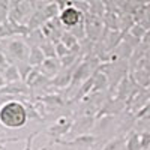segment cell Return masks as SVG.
I'll list each match as a JSON object with an SVG mask.
<instances>
[{
  "label": "cell",
  "mask_w": 150,
  "mask_h": 150,
  "mask_svg": "<svg viewBox=\"0 0 150 150\" xmlns=\"http://www.w3.org/2000/svg\"><path fill=\"white\" fill-rule=\"evenodd\" d=\"M126 150H141V138L138 134H129V137L126 138Z\"/></svg>",
  "instance_id": "cell-12"
},
{
  "label": "cell",
  "mask_w": 150,
  "mask_h": 150,
  "mask_svg": "<svg viewBox=\"0 0 150 150\" xmlns=\"http://www.w3.org/2000/svg\"><path fill=\"white\" fill-rule=\"evenodd\" d=\"M45 54L42 51V48L41 47H38V45H33L30 48V56H29V63L33 66V68H39L42 63H44V60H45Z\"/></svg>",
  "instance_id": "cell-8"
},
{
  "label": "cell",
  "mask_w": 150,
  "mask_h": 150,
  "mask_svg": "<svg viewBox=\"0 0 150 150\" xmlns=\"http://www.w3.org/2000/svg\"><path fill=\"white\" fill-rule=\"evenodd\" d=\"M29 93V87L26 84H21V86H14V83L9 84V86H5L0 89V95H27Z\"/></svg>",
  "instance_id": "cell-9"
},
{
  "label": "cell",
  "mask_w": 150,
  "mask_h": 150,
  "mask_svg": "<svg viewBox=\"0 0 150 150\" xmlns=\"http://www.w3.org/2000/svg\"><path fill=\"white\" fill-rule=\"evenodd\" d=\"M141 138V150H149L150 149V132H144L140 135Z\"/></svg>",
  "instance_id": "cell-17"
},
{
  "label": "cell",
  "mask_w": 150,
  "mask_h": 150,
  "mask_svg": "<svg viewBox=\"0 0 150 150\" xmlns=\"http://www.w3.org/2000/svg\"><path fill=\"white\" fill-rule=\"evenodd\" d=\"M3 77L6 80V83L12 84V83H17L20 78H21V75H20V71H18V66L17 65H9L5 72H3Z\"/></svg>",
  "instance_id": "cell-10"
},
{
  "label": "cell",
  "mask_w": 150,
  "mask_h": 150,
  "mask_svg": "<svg viewBox=\"0 0 150 150\" xmlns=\"http://www.w3.org/2000/svg\"><path fill=\"white\" fill-rule=\"evenodd\" d=\"M41 48H42V51H44L45 57H56V56H57V54H56V47H53L51 42H45V44H42Z\"/></svg>",
  "instance_id": "cell-16"
},
{
  "label": "cell",
  "mask_w": 150,
  "mask_h": 150,
  "mask_svg": "<svg viewBox=\"0 0 150 150\" xmlns=\"http://www.w3.org/2000/svg\"><path fill=\"white\" fill-rule=\"evenodd\" d=\"M60 42H63L71 51H74V50L78 48V41H77V36H75L72 32H65L63 35H62L60 38ZM75 53V51H74Z\"/></svg>",
  "instance_id": "cell-11"
},
{
  "label": "cell",
  "mask_w": 150,
  "mask_h": 150,
  "mask_svg": "<svg viewBox=\"0 0 150 150\" xmlns=\"http://www.w3.org/2000/svg\"><path fill=\"white\" fill-rule=\"evenodd\" d=\"M17 2H18V3H20V2H21V0H17Z\"/></svg>",
  "instance_id": "cell-23"
},
{
  "label": "cell",
  "mask_w": 150,
  "mask_h": 150,
  "mask_svg": "<svg viewBox=\"0 0 150 150\" xmlns=\"http://www.w3.org/2000/svg\"><path fill=\"white\" fill-rule=\"evenodd\" d=\"M2 71H3V68H0V72H2Z\"/></svg>",
  "instance_id": "cell-22"
},
{
  "label": "cell",
  "mask_w": 150,
  "mask_h": 150,
  "mask_svg": "<svg viewBox=\"0 0 150 150\" xmlns=\"http://www.w3.org/2000/svg\"><path fill=\"white\" fill-rule=\"evenodd\" d=\"M84 27H86V33L89 35V38H92V39H96L98 35L101 33V27H102V24H101V20H99L98 17L95 15H89L86 18V24H84Z\"/></svg>",
  "instance_id": "cell-6"
},
{
  "label": "cell",
  "mask_w": 150,
  "mask_h": 150,
  "mask_svg": "<svg viewBox=\"0 0 150 150\" xmlns=\"http://www.w3.org/2000/svg\"><path fill=\"white\" fill-rule=\"evenodd\" d=\"M5 86H6V80H5L3 75H0V89H2V87H5Z\"/></svg>",
  "instance_id": "cell-21"
},
{
  "label": "cell",
  "mask_w": 150,
  "mask_h": 150,
  "mask_svg": "<svg viewBox=\"0 0 150 150\" xmlns=\"http://www.w3.org/2000/svg\"><path fill=\"white\" fill-rule=\"evenodd\" d=\"M14 141H20V138H2L0 140V150H5L6 143H14Z\"/></svg>",
  "instance_id": "cell-19"
},
{
  "label": "cell",
  "mask_w": 150,
  "mask_h": 150,
  "mask_svg": "<svg viewBox=\"0 0 150 150\" xmlns=\"http://www.w3.org/2000/svg\"><path fill=\"white\" fill-rule=\"evenodd\" d=\"M59 21L62 23L63 27L72 30L77 26H81L83 24V12L80 9H77L75 6H72V5H68L60 11Z\"/></svg>",
  "instance_id": "cell-3"
},
{
  "label": "cell",
  "mask_w": 150,
  "mask_h": 150,
  "mask_svg": "<svg viewBox=\"0 0 150 150\" xmlns=\"http://www.w3.org/2000/svg\"><path fill=\"white\" fill-rule=\"evenodd\" d=\"M146 45H150V29H147V32H146V35L143 36V39H141Z\"/></svg>",
  "instance_id": "cell-20"
},
{
  "label": "cell",
  "mask_w": 150,
  "mask_h": 150,
  "mask_svg": "<svg viewBox=\"0 0 150 150\" xmlns=\"http://www.w3.org/2000/svg\"><path fill=\"white\" fill-rule=\"evenodd\" d=\"M29 120V110L26 102L9 99L0 105V125L8 129L24 128Z\"/></svg>",
  "instance_id": "cell-1"
},
{
  "label": "cell",
  "mask_w": 150,
  "mask_h": 150,
  "mask_svg": "<svg viewBox=\"0 0 150 150\" xmlns=\"http://www.w3.org/2000/svg\"><path fill=\"white\" fill-rule=\"evenodd\" d=\"M62 62H59L56 57H47L44 60V63L39 66V71L42 75H45V77H53V75H56L59 72V66H60Z\"/></svg>",
  "instance_id": "cell-7"
},
{
  "label": "cell",
  "mask_w": 150,
  "mask_h": 150,
  "mask_svg": "<svg viewBox=\"0 0 150 150\" xmlns=\"http://www.w3.org/2000/svg\"><path fill=\"white\" fill-rule=\"evenodd\" d=\"M71 128H72V122H71L69 119H66V117H60V119L53 125V126H50V128L47 129V134H48L50 137H53V138L59 140V137L69 134V132H71Z\"/></svg>",
  "instance_id": "cell-5"
},
{
  "label": "cell",
  "mask_w": 150,
  "mask_h": 150,
  "mask_svg": "<svg viewBox=\"0 0 150 150\" xmlns=\"http://www.w3.org/2000/svg\"><path fill=\"white\" fill-rule=\"evenodd\" d=\"M96 137L95 135H78L75 137L74 140L71 141H62V140H54L56 144H60V146H65V147H74V149H89V147H93L95 143H96Z\"/></svg>",
  "instance_id": "cell-4"
},
{
  "label": "cell",
  "mask_w": 150,
  "mask_h": 150,
  "mask_svg": "<svg viewBox=\"0 0 150 150\" xmlns=\"http://www.w3.org/2000/svg\"><path fill=\"white\" fill-rule=\"evenodd\" d=\"M8 66H9V62H8V57H6V54H5L3 51H0V68L6 69Z\"/></svg>",
  "instance_id": "cell-18"
},
{
  "label": "cell",
  "mask_w": 150,
  "mask_h": 150,
  "mask_svg": "<svg viewBox=\"0 0 150 150\" xmlns=\"http://www.w3.org/2000/svg\"><path fill=\"white\" fill-rule=\"evenodd\" d=\"M146 32H147V29H144L141 24H134V26L131 27L129 35H131L132 38H135L137 41H141V39H143V36L146 35Z\"/></svg>",
  "instance_id": "cell-14"
},
{
  "label": "cell",
  "mask_w": 150,
  "mask_h": 150,
  "mask_svg": "<svg viewBox=\"0 0 150 150\" xmlns=\"http://www.w3.org/2000/svg\"><path fill=\"white\" fill-rule=\"evenodd\" d=\"M122 147L126 149V138H123V137H117V138L111 140L102 150H119Z\"/></svg>",
  "instance_id": "cell-13"
},
{
  "label": "cell",
  "mask_w": 150,
  "mask_h": 150,
  "mask_svg": "<svg viewBox=\"0 0 150 150\" xmlns=\"http://www.w3.org/2000/svg\"><path fill=\"white\" fill-rule=\"evenodd\" d=\"M71 53V50L63 44V42H56V54H57V57L59 59H63V57H66L68 54Z\"/></svg>",
  "instance_id": "cell-15"
},
{
  "label": "cell",
  "mask_w": 150,
  "mask_h": 150,
  "mask_svg": "<svg viewBox=\"0 0 150 150\" xmlns=\"http://www.w3.org/2000/svg\"><path fill=\"white\" fill-rule=\"evenodd\" d=\"M12 60H18L21 62H29L30 56V47L21 41V39H9L6 41V53Z\"/></svg>",
  "instance_id": "cell-2"
}]
</instances>
